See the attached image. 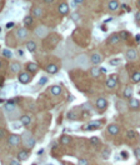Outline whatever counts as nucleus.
Here are the masks:
<instances>
[{"label":"nucleus","mask_w":140,"mask_h":165,"mask_svg":"<svg viewBox=\"0 0 140 165\" xmlns=\"http://www.w3.org/2000/svg\"><path fill=\"white\" fill-rule=\"evenodd\" d=\"M22 143L27 149H33L34 145H35V138L32 135V133L25 131L22 135Z\"/></svg>","instance_id":"obj_1"},{"label":"nucleus","mask_w":140,"mask_h":165,"mask_svg":"<svg viewBox=\"0 0 140 165\" xmlns=\"http://www.w3.org/2000/svg\"><path fill=\"white\" fill-rule=\"evenodd\" d=\"M75 64H76V66L80 69H88L89 68V64H90V58H88L85 54H81L79 56H76Z\"/></svg>","instance_id":"obj_2"},{"label":"nucleus","mask_w":140,"mask_h":165,"mask_svg":"<svg viewBox=\"0 0 140 165\" xmlns=\"http://www.w3.org/2000/svg\"><path fill=\"white\" fill-rule=\"evenodd\" d=\"M48 33H49V30H48V28L46 26H44V25H39L38 28H35V30H34V34L38 36L39 39H44L46 35H48Z\"/></svg>","instance_id":"obj_3"},{"label":"nucleus","mask_w":140,"mask_h":165,"mask_svg":"<svg viewBox=\"0 0 140 165\" xmlns=\"http://www.w3.org/2000/svg\"><path fill=\"white\" fill-rule=\"evenodd\" d=\"M20 141H22V138L19 135H15V134H11L8 136V144L10 146H18L20 144Z\"/></svg>","instance_id":"obj_4"},{"label":"nucleus","mask_w":140,"mask_h":165,"mask_svg":"<svg viewBox=\"0 0 140 165\" xmlns=\"http://www.w3.org/2000/svg\"><path fill=\"white\" fill-rule=\"evenodd\" d=\"M4 110H5V113L6 114H10L11 111H17L18 108H17V105H15L14 100H8V102L5 103V105H4Z\"/></svg>","instance_id":"obj_5"},{"label":"nucleus","mask_w":140,"mask_h":165,"mask_svg":"<svg viewBox=\"0 0 140 165\" xmlns=\"http://www.w3.org/2000/svg\"><path fill=\"white\" fill-rule=\"evenodd\" d=\"M28 35H29V31L25 29V28H19L17 31H15V36H17L18 40H24V39H27Z\"/></svg>","instance_id":"obj_6"},{"label":"nucleus","mask_w":140,"mask_h":165,"mask_svg":"<svg viewBox=\"0 0 140 165\" xmlns=\"http://www.w3.org/2000/svg\"><path fill=\"white\" fill-rule=\"evenodd\" d=\"M18 79H19V81L22 84H29L30 81H32V75H30L29 73H27V71H23V73L19 74Z\"/></svg>","instance_id":"obj_7"},{"label":"nucleus","mask_w":140,"mask_h":165,"mask_svg":"<svg viewBox=\"0 0 140 165\" xmlns=\"http://www.w3.org/2000/svg\"><path fill=\"white\" fill-rule=\"evenodd\" d=\"M116 83H118V75H111L106 79L105 85H106L108 89H114L116 86Z\"/></svg>","instance_id":"obj_8"},{"label":"nucleus","mask_w":140,"mask_h":165,"mask_svg":"<svg viewBox=\"0 0 140 165\" xmlns=\"http://www.w3.org/2000/svg\"><path fill=\"white\" fill-rule=\"evenodd\" d=\"M125 58H126V60L129 61H134V60H136V58H138V53L135 49H133V48H130V49H128L125 51Z\"/></svg>","instance_id":"obj_9"},{"label":"nucleus","mask_w":140,"mask_h":165,"mask_svg":"<svg viewBox=\"0 0 140 165\" xmlns=\"http://www.w3.org/2000/svg\"><path fill=\"white\" fill-rule=\"evenodd\" d=\"M69 4L68 3H60L59 6H58V12L60 15H66L69 13Z\"/></svg>","instance_id":"obj_10"},{"label":"nucleus","mask_w":140,"mask_h":165,"mask_svg":"<svg viewBox=\"0 0 140 165\" xmlns=\"http://www.w3.org/2000/svg\"><path fill=\"white\" fill-rule=\"evenodd\" d=\"M103 61V55H100L99 53H94L90 56V63L94 64V65H99V64Z\"/></svg>","instance_id":"obj_11"},{"label":"nucleus","mask_w":140,"mask_h":165,"mask_svg":"<svg viewBox=\"0 0 140 165\" xmlns=\"http://www.w3.org/2000/svg\"><path fill=\"white\" fill-rule=\"evenodd\" d=\"M95 105H96V108L99 110H104L108 106V102H106L105 98H98L96 102H95Z\"/></svg>","instance_id":"obj_12"},{"label":"nucleus","mask_w":140,"mask_h":165,"mask_svg":"<svg viewBox=\"0 0 140 165\" xmlns=\"http://www.w3.org/2000/svg\"><path fill=\"white\" fill-rule=\"evenodd\" d=\"M119 131H120V128H119L116 124H110L108 126V133H109V135H113V136H115L119 134Z\"/></svg>","instance_id":"obj_13"},{"label":"nucleus","mask_w":140,"mask_h":165,"mask_svg":"<svg viewBox=\"0 0 140 165\" xmlns=\"http://www.w3.org/2000/svg\"><path fill=\"white\" fill-rule=\"evenodd\" d=\"M116 109H118L119 113H126L128 105L125 104V102H123V100H118L116 102Z\"/></svg>","instance_id":"obj_14"},{"label":"nucleus","mask_w":140,"mask_h":165,"mask_svg":"<svg viewBox=\"0 0 140 165\" xmlns=\"http://www.w3.org/2000/svg\"><path fill=\"white\" fill-rule=\"evenodd\" d=\"M119 41H120V35H119V34H113L111 36H109L108 44H110V45H116V44H119Z\"/></svg>","instance_id":"obj_15"},{"label":"nucleus","mask_w":140,"mask_h":165,"mask_svg":"<svg viewBox=\"0 0 140 165\" xmlns=\"http://www.w3.org/2000/svg\"><path fill=\"white\" fill-rule=\"evenodd\" d=\"M28 158H29V151L27 150V149H24V150H20L18 153V160L19 161H24V160H27Z\"/></svg>","instance_id":"obj_16"},{"label":"nucleus","mask_w":140,"mask_h":165,"mask_svg":"<svg viewBox=\"0 0 140 165\" xmlns=\"http://www.w3.org/2000/svg\"><path fill=\"white\" fill-rule=\"evenodd\" d=\"M49 92H50V94L53 95V97H58V95L61 94V92H63V90H61V88L59 86V85H54V86L50 88Z\"/></svg>","instance_id":"obj_17"},{"label":"nucleus","mask_w":140,"mask_h":165,"mask_svg":"<svg viewBox=\"0 0 140 165\" xmlns=\"http://www.w3.org/2000/svg\"><path fill=\"white\" fill-rule=\"evenodd\" d=\"M20 123H22V125H24V126H29L30 124H32V118H30L29 115H23L22 118H20Z\"/></svg>","instance_id":"obj_18"},{"label":"nucleus","mask_w":140,"mask_h":165,"mask_svg":"<svg viewBox=\"0 0 140 165\" xmlns=\"http://www.w3.org/2000/svg\"><path fill=\"white\" fill-rule=\"evenodd\" d=\"M32 14H33V17H35V18H40L41 15H43V9H41L40 6H34L32 9Z\"/></svg>","instance_id":"obj_19"},{"label":"nucleus","mask_w":140,"mask_h":165,"mask_svg":"<svg viewBox=\"0 0 140 165\" xmlns=\"http://www.w3.org/2000/svg\"><path fill=\"white\" fill-rule=\"evenodd\" d=\"M118 8H119V1H116V0H111V1H109L108 9L110 10V12H115Z\"/></svg>","instance_id":"obj_20"},{"label":"nucleus","mask_w":140,"mask_h":165,"mask_svg":"<svg viewBox=\"0 0 140 165\" xmlns=\"http://www.w3.org/2000/svg\"><path fill=\"white\" fill-rule=\"evenodd\" d=\"M10 70H11L13 73H19L20 70H22V65H20L18 61H13L11 65H10Z\"/></svg>","instance_id":"obj_21"},{"label":"nucleus","mask_w":140,"mask_h":165,"mask_svg":"<svg viewBox=\"0 0 140 165\" xmlns=\"http://www.w3.org/2000/svg\"><path fill=\"white\" fill-rule=\"evenodd\" d=\"M59 70V68L55 65V64H49L48 66H46V71H48L49 74H56Z\"/></svg>","instance_id":"obj_22"},{"label":"nucleus","mask_w":140,"mask_h":165,"mask_svg":"<svg viewBox=\"0 0 140 165\" xmlns=\"http://www.w3.org/2000/svg\"><path fill=\"white\" fill-rule=\"evenodd\" d=\"M126 138H128V140H135L136 138H138V134H136V131L135 130H128L126 131Z\"/></svg>","instance_id":"obj_23"},{"label":"nucleus","mask_w":140,"mask_h":165,"mask_svg":"<svg viewBox=\"0 0 140 165\" xmlns=\"http://www.w3.org/2000/svg\"><path fill=\"white\" fill-rule=\"evenodd\" d=\"M129 106H130L131 109H139V106H140V103H139V100L138 99H130L129 100Z\"/></svg>","instance_id":"obj_24"},{"label":"nucleus","mask_w":140,"mask_h":165,"mask_svg":"<svg viewBox=\"0 0 140 165\" xmlns=\"http://www.w3.org/2000/svg\"><path fill=\"white\" fill-rule=\"evenodd\" d=\"M101 74V69H99V68H96V66H94V68H91V70H90V75L93 76V78H98Z\"/></svg>","instance_id":"obj_25"},{"label":"nucleus","mask_w":140,"mask_h":165,"mask_svg":"<svg viewBox=\"0 0 140 165\" xmlns=\"http://www.w3.org/2000/svg\"><path fill=\"white\" fill-rule=\"evenodd\" d=\"M27 49H28L30 53H34V51L36 50V44H35V41H33V40L28 41V43H27Z\"/></svg>","instance_id":"obj_26"},{"label":"nucleus","mask_w":140,"mask_h":165,"mask_svg":"<svg viewBox=\"0 0 140 165\" xmlns=\"http://www.w3.org/2000/svg\"><path fill=\"white\" fill-rule=\"evenodd\" d=\"M27 70L28 71H32V73H35L36 70H38V64L35 63H29L27 65Z\"/></svg>","instance_id":"obj_27"},{"label":"nucleus","mask_w":140,"mask_h":165,"mask_svg":"<svg viewBox=\"0 0 140 165\" xmlns=\"http://www.w3.org/2000/svg\"><path fill=\"white\" fill-rule=\"evenodd\" d=\"M133 93H134L133 88H131V86H126L125 90H124V97H125V98H129V99H131Z\"/></svg>","instance_id":"obj_28"},{"label":"nucleus","mask_w":140,"mask_h":165,"mask_svg":"<svg viewBox=\"0 0 140 165\" xmlns=\"http://www.w3.org/2000/svg\"><path fill=\"white\" fill-rule=\"evenodd\" d=\"M60 141H61V144H64V145H68L71 143V136L69 135H63L60 138Z\"/></svg>","instance_id":"obj_29"},{"label":"nucleus","mask_w":140,"mask_h":165,"mask_svg":"<svg viewBox=\"0 0 140 165\" xmlns=\"http://www.w3.org/2000/svg\"><path fill=\"white\" fill-rule=\"evenodd\" d=\"M131 81L133 83H139L140 81V71H134L131 75Z\"/></svg>","instance_id":"obj_30"},{"label":"nucleus","mask_w":140,"mask_h":165,"mask_svg":"<svg viewBox=\"0 0 140 165\" xmlns=\"http://www.w3.org/2000/svg\"><path fill=\"white\" fill-rule=\"evenodd\" d=\"M33 24V17L32 15H27V17L24 18V25L25 26H30Z\"/></svg>","instance_id":"obj_31"},{"label":"nucleus","mask_w":140,"mask_h":165,"mask_svg":"<svg viewBox=\"0 0 140 165\" xmlns=\"http://www.w3.org/2000/svg\"><path fill=\"white\" fill-rule=\"evenodd\" d=\"M100 125H101V121H99V120H98V121H95V123H91V124H89V125L86 126V129H95V128H99Z\"/></svg>","instance_id":"obj_32"},{"label":"nucleus","mask_w":140,"mask_h":165,"mask_svg":"<svg viewBox=\"0 0 140 165\" xmlns=\"http://www.w3.org/2000/svg\"><path fill=\"white\" fill-rule=\"evenodd\" d=\"M99 143H100V139H99V138H96V136H93L91 139H90V144L94 145V146L99 145Z\"/></svg>","instance_id":"obj_33"},{"label":"nucleus","mask_w":140,"mask_h":165,"mask_svg":"<svg viewBox=\"0 0 140 165\" xmlns=\"http://www.w3.org/2000/svg\"><path fill=\"white\" fill-rule=\"evenodd\" d=\"M120 63H121L120 59H111L109 61V64H110L111 66H118V65H120Z\"/></svg>","instance_id":"obj_34"},{"label":"nucleus","mask_w":140,"mask_h":165,"mask_svg":"<svg viewBox=\"0 0 140 165\" xmlns=\"http://www.w3.org/2000/svg\"><path fill=\"white\" fill-rule=\"evenodd\" d=\"M3 55L5 56V58H13V51H10V50H8V49H4L3 50Z\"/></svg>","instance_id":"obj_35"},{"label":"nucleus","mask_w":140,"mask_h":165,"mask_svg":"<svg viewBox=\"0 0 140 165\" xmlns=\"http://www.w3.org/2000/svg\"><path fill=\"white\" fill-rule=\"evenodd\" d=\"M81 109H86L88 111H89V113H91V111H93V109H91V105H90V104H88V103L83 105V106H81Z\"/></svg>","instance_id":"obj_36"},{"label":"nucleus","mask_w":140,"mask_h":165,"mask_svg":"<svg viewBox=\"0 0 140 165\" xmlns=\"http://www.w3.org/2000/svg\"><path fill=\"white\" fill-rule=\"evenodd\" d=\"M9 165H22V164H20L18 159H11V160L9 161Z\"/></svg>","instance_id":"obj_37"},{"label":"nucleus","mask_w":140,"mask_h":165,"mask_svg":"<svg viewBox=\"0 0 140 165\" xmlns=\"http://www.w3.org/2000/svg\"><path fill=\"white\" fill-rule=\"evenodd\" d=\"M134 154H135L136 159H140V146H139V148H135V150H134Z\"/></svg>","instance_id":"obj_38"},{"label":"nucleus","mask_w":140,"mask_h":165,"mask_svg":"<svg viewBox=\"0 0 140 165\" xmlns=\"http://www.w3.org/2000/svg\"><path fill=\"white\" fill-rule=\"evenodd\" d=\"M46 81H48V78L43 76V78H40V81H39V84H40V85H44V84H46Z\"/></svg>","instance_id":"obj_39"},{"label":"nucleus","mask_w":140,"mask_h":165,"mask_svg":"<svg viewBox=\"0 0 140 165\" xmlns=\"http://www.w3.org/2000/svg\"><path fill=\"white\" fill-rule=\"evenodd\" d=\"M78 165H88V160L86 159H80L79 163H78Z\"/></svg>","instance_id":"obj_40"},{"label":"nucleus","mask_w":140,"mask_h":165,"mask_svg":"<svg viewBox=\"0 0 140 165\" xmlns=\"http://www.w3.org/2000/svg\"><path fill=\"white\" fill-rule=\"evenodd\" d=\"M68 118H69V119H76V115L71 111V113H69V114H68Z\"/></svg>","instance_id":"obj_41"},{"label":"nucleus","mask_w":140,"mask_h":165,"mask_svg":"<svg viewBox=\"0 0 140 165\" xmlns=\"http://www.w3.org/2000/svg\"><path fill=\"white\" fill-rule=\"evenodd\" d=\"M135 20L136 21H140V12H136V14H135Z\"/></svg>","instance_id":"obj_42"},{"label":"nucleus","mask_w":140,"mask_h":165,"mask_svg":"<svg viewBox=\"0 0 140 165\" xmlns=\"http://www.w3.org/2000/svg\"><path fill=\"white\" fill-rule=\"evenodd\" d=\"M14 25H15L14 23H8V24H6V28H8V29H11V28H14Z\"/></svg>","instance_id":"obj_43"},{"label":"nucleus","mask_w":140,"mask_h":165,"mask_svg":"<svg viewBox=\"0 0 140 165\" xmlns=\"http://www.w3.org/2000/svg\"><path fill=\"white\" fill-rule=\"evenodd\" d=\"M126 35H128V34L125 33V31H123V33H121V35H120V38H123V39H125V38H126Z\"/></svg>","instance_id":"obj_44"},{"label":"nucleus","mask_w":140,"mask_h":165,"mask_svg":"<svg viewBox=\"0 0 140 165\" xmlns=\"http://www.w3.org/2000/svg\"><path fill=\"white\" fill-rule=\"evenodd\" d=\"M18 51H19V55H20V56H23V54H24V53H23V50L20 49V50H18Z\"/></svg>","instance_id":"obj_45"},{"label":"nucleus","mask_w":140,"mask_h":165,"mask_svg":"<svg viewBox=\"0 0 140 165\" xmlns=\"http://www.w3.org/2000/svg\"><path fill=\"white\" fill-rule=\"evenodd\" d=\"M138 6L140 8V0H139V1H138Z\"/></svg>","instance_id":"obj_46"}]
</instances>
